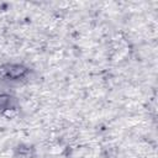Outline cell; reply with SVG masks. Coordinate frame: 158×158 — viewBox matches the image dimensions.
<instances>
[{
  "instance_id": "6da1fadb",
  "label": "cell",
  "mask_w": 158,
  "mask_h": 158,
  "mask_svg": "<svg viewBox=\"0 0 158 158\" xmlns=\"http://www.w3.org/2000/svg\"><path fill=\"white\" fill-rule=\"evenodd\" d=\"M25 72H26V69H25L22 65H11L10 69L7 70V74H9V77H11V78H19V77H21Z\"/></svg>"
}]
</instances>
